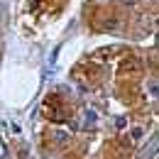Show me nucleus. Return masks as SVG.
Listing matches in <instances>:
<instances>
[{
	"mask_svg": "<svg viewBox=\"0 0 159 159\" xmlns=\"http://www.w3.org/2000/svg\"><path fill=\"white\" fill-rule=\"evenodd\" d=\"M142 137H144V127L135 125V127L130 130V142H132V144H137V142H142Z\"/></svg>",
	"mask_w": 159,
	"mask_h": 159,
	"instance_id": "obj_1",
	"label": "nucleus"
},
{
	"mask_svg": "<svg viewBox=\"0 0 159 159\" xmlns=\"http://www.w3.org/2000/svg\"><path fill=\"white\" fill-rule=\"evenodd\" d=\"M54 139H57V142H59V144H66V142H69V135H66V132H54Z\"/></svg>",
	"mask_w": 159,
	"mask_h": 159,
	"instance_id": "obj_2",
	"label": "nucleus"
}]
</instances>
